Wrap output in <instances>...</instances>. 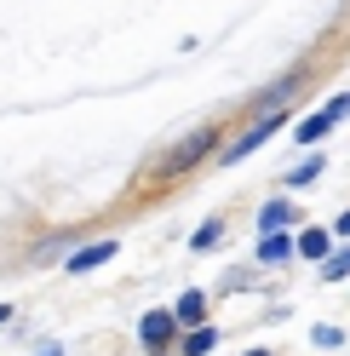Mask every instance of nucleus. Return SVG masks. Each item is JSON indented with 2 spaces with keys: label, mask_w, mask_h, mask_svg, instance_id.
Here are the masks:
<instances>
[{
  "label": "nucleus",
  "mask_w": 350,
  "mask_h": 356,
  "mask_svg": "<svg viewBox=\"0 0 350 356\" xmlns=\"http://www.w3.org/2000/svg\"><path fill=\"white\" fill-rule=\"evenodd\" d=\"M212 144H218V132H212V127L190 132V138H184V144H178V149H172L167 161H161V172H184V167H195V161H201V155H207Z\"/></svg>",
  "instance_id": "1"
},
{
  "label": "nucleus",
  "mask_w": 350,
  "mask_h": 356,
  "mask_svg": "<svg viewBox=\"0 0 350 356\" xmlns=\"http://www.w3.org/2000/svg\"><path fill=\"white\" fill-rule=\"evenodd\" d=\"M281 121H288V115H265V121H258V127H247L242 138H235V144L224 149V161H247V155H253L258 144H270V138H276V127H281Z\"/></svg>",
  "instance_id": "2"
},
{
  "label": "nucleus",
  "mask_w": 350,
  "mask_h": 356,
  "mask_svg": "<svg viewBox=\"0 0 350 356\" xmlns=\"http://www.w3.org/2000/svg\"><path fill=\"white\" fill-rule=\"evenodd\" d=\"M138 339H144L149 350H167L172 339H178V322H172V316H167V310H149V316L138 322Z\"/></svg>",
  "instance_id": "3"
},
{
  "label": "nucleus",
  "mask_w": 350,
  "mask_h": 356,
  "mask_svg": "<svg viewBox=\"0 0 350 356\" xmlns=\"http://www.w3.org/2000/svg\"><path fill=\"white\" fill-rule=\"evenodd\" d=\"M103 259H115V241H98V248H81V253L69 259V270H98Z\"/></svg>",
  "instance_id": "4"
},
{
  "label": "nucleus",
  "mask_w": 350,
  "mask_h": 356,
  "mask_svg": "<svg viewBox=\"0 0 350 356\" xmlns=\"http://www.w3.org/2000/svg\"><path fill=\"white\" fill-rule=\"evenodd\" d=\"M172 322H195V327H201L207 322V293H195V287H190V293L178 299V316H172Z\"/></svg>",
  "instance_id": "5"
},
{
  "label": "nucleus",
  "mask_w": 350,
  "mask_h": 356,
  "mask_svg": "<svg viewBox=\"0 0 350 356\" xmlns=\"http://www.w3.org/2000/svg\"><path fill=\"white\" fill-rule=\"evenodd\" d=\"M333 121H339V115H327V109H316V115H304V121H299V144H316V138H322V132L333 127Z\"/></svg>",
  "instance_id": "6"
},
{
  "label": "nucleus",
  "mask_w": 350,
  "mask_h": 356,
  "mask_svg": "<svg viewBox=\"0 0 350 356\" xmlns=\"http://www.w3.org/2000/svg\"><path fill=\"white\" fill-rule=\"evenodd\" d=\"M212 350H218V333L212 327H195L190 339H184V356H212Z\"/></svg>",
  "instance_id": "7"
},
{
  "label": "nucleus",
  "mask_w": 350,
  "mask_h": 356,
  "mask_svg": "<svg viewBox=\"0 0 350 356\" xmlns=\"http://www.w3.org/2000/svg\"><path fill=\"white\" fill-rule=\"evenodd\" d=\"M288 253H293V241H288V236H265V241H258V259H265V264H281Z\"/></svg>",
  "instance_id": "8"
},
{
  "label": "nucleus",
  "mask_w": 350,
  "mask_h": 356,
  "mask_svg": "<svg viewBox=\"0 0 350 356\" xmlns=\"http://www.w3.org/2000/svg\"><path fill=\"white\" fill-rule=\"evenodd\" d=\"M288 218H293V213H288V207H281V202H270V207H265V213H258V230H265V236H276V230H281V225H288Z\"/></svg>",
  "instance_id": "9"
},
{
  "label": "nucleus",
  "mask_w": 350,
  "mask_h": 356,
  "mask_svg": "<svg viewBox=\"0 0 350 356\" xmlns=\"http://www.w3.org/2000/svg\"><path fill=\"white\" fill-rule=\"evenodd\" d=\"M299 253L304 259H327V230H304L299 236Z\"/></svg>",
  "instance_id": "10"
},
{
  "label": "nucleus",
  "mask_w": 350,
  "mask_h": 356,
  "mask_svg": "<svg viewBox=\"0 0 350 356\" xmlns=\"http://www.w3.org/2000/svg\"><path fill=\"white\" fill-rule=\"evenodd\" d=\"M322 276H327V282H344V276H350V248H339L333 259H327V264H322Z\"/></svg>",
  "instance_id": "11"
},
{
  "label": "nucleus",
  "mask_w": 350,
  "mask_h": 356,
  "mask_svg": "<svg viewBox=\"0 0 350 356\" xmlns=\"http://www.w3.org/2000/svg\"><path fill=\"white\" fill-rule=\"evenodd\" d=\"M218 236H224V225H218V218H212V225H201V230H195V236H190V248H212V241H218Z\"/></svg>",
  "instance_id": "12"
},
{
  "label": "nucleus",
  "mask_w": 350,
  "mask_h": 356,
  "mask_svg": "<svg viewBox=\"0 0 350 356\" xmlns=\"http://www.w3.org/2000/svg\"><path fill=\"white\" fill-rule=\"evenodd\" d=\"M322 167H327V161H322V155H304V167H299V172H293V184H310V178H316V172H322Z\"/></svg>",
  "instance_id": "13"
},
{
  "label": "nucleus",
  "mask_w": 350,
  "mask_h": 356,
  "mask_svg": "<svg viewBox=\"0 0 350 356\" xmlns=\"http://www.w3.org/2000/svg\"><path fill=\"white\" fill-rule=\"evenodd\" d=\"M339 236H350V213H339Z\"/></svg>",
  "instance_id": "14"
},
{
  "label": "nucleus",
  "mask_w": 350,
  "mask_h": 356,
  "mask_svg": "<svg viewBox=\"0 0 350 356\" xmlns=\"http://www.w3.org/2000/svg\"><path fill=\"white\" fill-rule=\"evenodd\" d=\"M247 356H265V350H247Z\"/></svg>",
  "instance_id": "15"
}]
</instances>
